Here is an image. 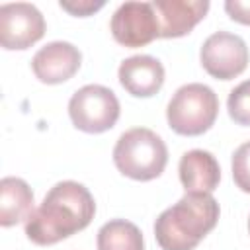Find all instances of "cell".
I'll list each match as a JSON object with an SVG mask.
<instances>
[{"mask_svg":"<svg viewBox=\"0 0 250 250\" xmlns=\"http://www.w3.org/2000/svg\"><path fill=\"white\" fill-rule=\"evenodd\" d=\"M68 115L76 129L84 133H104L119 119L117 96L100 84H88L76 90L68 102Z\"/></svg>","mask_w":250,"mask_h":250,"instance_id":"obj_5","label":"cell"},{"mask_svg":"<svg viewBox=\"0 0 250 250\" xmlns=\"http://www.w3.org/2000/svg\"><path fill=\"white\" fill-rule=\"evenodd\" d=\"M105 6L104 0H74V2H66V0H61V8L72 16H78V18H86V16H92L94 12L102 10Z\"/></svg>","mask_w":250,"mask_h":250,"instance_id":"obj_17","label":"cell"},{"mask_svg":"<svg viewBox=\"0 0 250 250\" xmlns=\"http://www.w3.org/2000/svg\"><path fill=\"white\" fill-rule=\"evenodd\" d=\"M219 203L211 193H186L164 209L154 223V236L162 250H193L217 225Z\"/></svg>","mask_w":250,"mask_h":250,"instance_id":"obj_2","label":"cell"},{"mask_svg":"<svg viewBox=\"0 0 250 250\" xmlns=\"http://www.w3.org/2000/svg\"><path fill=\"white\" fill-rule=\"evenodd\" d=\"M113 39L129 49L145 47L160 37V23L152 2H125L111 16Z\"/></svg>","mask_w":250,"mask_h":250,"instance_id":"obj_6","label":"cell"},{"mask_svg":"<svg viewBox=\"0 0 250 250\" xmlns=\"http://www.w3.org/2000/svg\"><path fill=\"white\" fill-rule=\"evenodd\" d=\"M227 109L234 123L246 127L250 125V80H244L234 90H230Z\"/></svg>","mask_w":250,"mask_h":250,"instance_id":"obj_15","label":"cell"},{"mask_svg":"<svg viewBox=\"0 0 250 250\" xmlns=\"http://www.w3.org/2000/svg\"><path fill=\"white\" fill-rule=\"evenodd\" d=\"M119 82L135 98H150L164 84V66L150 55H135L119 64Z\"/></svg>","mask_w":250,"mask_h":250,"instance_id":"obj_11","label":"cell"},{"mask_svg":"<svg viewBox=\"0 0 250 250\" xmlns=\"http://www.w3.org/2000/svg\"><path fill=\"white\" fill-rule=\"evenodd\" d=\"M33 191L21 178L0 180V225L14 227L27 221L33 213Z\"/></svg>","mask_w":250,"mask_h":250,"instance_id":"obj_13","label":"cell"},{"mask_svg":"<svg viewBox=\"0 0 250 250\" xmlns=\"http://www.w3.org/2000/svg\"><path fill=\"white\" fill-rule=\"evenodd\" d=\"M82 64V55L78 47L68 41H53L41 47L33 59V74L45 84H61L72 78Z\"/></svg>","mask_w":250,"mask_h":250,"instance_id":"obj_9","label":"cell"},{"mask_svg":"<svg viewBox=\"0 0 250 250\" xmlns=\"http://www.w3.org/2000/svg\"><path fill=\"white\" fill-rule=\"evenodd\" d=\"M219 113L217 94L199 82L176 90L166 107V119L172 131L186 137H197L211 129Z\"/></svg>","mask_w":250,"mask_h":250,"instance_id":"obj_4","label":"cell"},{"mask_svg":"<svg viewBox=\"0 0 250 250\" xmlns=\"http://www.w3.org/2000/svg\"><path fill=\"white\" fill-rule=\"evenodd\" d=\"M232 178L236 188L250 193V141L240 145L232 154Z\"/></svg>","mask_w":250,"mask_h":250,"instance_id":"obj_16","label":"cell"},{"mask_svg":"<svg viewBox=\"0 0 250 250\" xmlns=\"http://www.w3.org/2000/svg\"><path fill=\"white\" fill-rule=\"evenodd\" d=\"M96 215V201L86 186L64 180L55 184L41 205L25 221V234L33 244L51 246L86 229Z\"/></svg>","mask_w":250,"mask_h":250,"instance_id":"obj_1","label":"cell"},{"mask_svg":"<svg viewBox=\"0 0 250 250\" xmlns=\"http://www.w3.org/2000/svg\"><path fill=\"white\" fill-rule=\"evenodd\" d=\"M248 230H250V219H248Z\"/></svg>","mask_w":250,"mask_h":250,"instance_id":"obj_19","label":"cell"},{"mask_svg":"<svg viewBox=\"0 0 250 250\" xmlns=\"http://www.w3.org/2000/svg\"><path fill=\"white\" fill-rule=\"evenodd\" d=\"M154 12L160 23V37L174 39L189 33L207 14V0H154Z\"/></svg>","mask_w":250,"mask_h":250,"instance_id":"obj_10","label":"cell"},{"mask_svg":"<svg viewBox=\"0 0 250 250\" xmlns=\"http://www.w3.org/2000/svg\"><path fill=\"white\" fill-rule=\"evenodd\" d=\"M199 59L207 74L217 80H230L244 72L248 64V47L242 37L229 31H217L203 41Z\"/></svg>","mask_w":250,"mask_h":250,"instance_id":"obj_7","label":"cell"},{"mask_svg":"<svg viewBox=\"0 0 250 250\" xmlns=\"http://www.w3.org/2000/svg\"><path fill=\"white\" fill-rule=\"evenodd\" d=\"M115 168L137 182L158 178L168 162V148L164 141L146 127L125 131L113 146Z\"/></svg>","mask_w":250,"mask_h":250,"instance_id":"obj_3","label":"cell"},{"mask_svg":"<svg viewBox=\"0 0 250 250\" xmlns=\"http://www.w3.org/2000/svg\"><path fill=\"white\" fill-rule=\"evenodd\" d=\"M178 172L186 193H213L221 180V168L217 158L201 148L184 152Z\"/></svg>","mask_w":250,"mask_h":250,"instance_id":"obj_12","label":"cell"},{"mask_svg":"<svg viewBox=\"0 0 250 250\" xmlns=\"http://www.w3.org/2000/svg\"><path fill=\"white\" fill-rule=\"evenodd\" d=\"M98 250H145L143 232L125 219H113L98 230Z\"/></svg>","mask_w":250,"mask_h":250,"instance_id":"obj_14","label":"cell"},{"mask_svg":"<svg viewBox=\"0 0 250 250\" xmlns=\"http://www.w3.org/2000/svg\"><path fill=\"white\" fill-rule=\"evenodd\" d=\"M225 12L229 14L230 20L242 25H250V0H227Z\"/></svg>","mask_w":250,"mask_h":250,"instance_id":"obj_18","label":"cell"},{"mask_svg":"<svg viewBox=\"0 0 250 250\" xmlns=\"http://www.w3.org/2000/svg\"><path fill=\"white\" fill-rule=\"evenodd\" d=\"M45 35L43 14L27 2L0 6V45L8 51L29 49Z\"/></svg>","mask_w":250,"mask_h":250,"instance_id":"obj_8","label":"cell"}]
</instances>
